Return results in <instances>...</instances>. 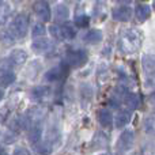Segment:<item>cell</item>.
<instances>
[{
    "mask_svg": "<svg viewBox=\"0 0 155 155\" xmlns=\"http://www.w3.org/2000/svg\"><path fill=\"white\" fill-rule=\"evenodd\" d=\"M142 45V35L135 29L123 30L118 40V49L124 54H132Z\"/></svg>",
    "mask_w": 155,
    "mask_h": 155,
    "instance_id": "obj_1",
    "label": "cell"
},
{
    "mask_svg": "<svg viewBox=\"0 0 155 155\" xmlns=\"http://www.w3.org/2000/svg\"><path fill=\"white\" fill-rule=\"evenodd\" d=\"M29 29V16L26 14H18L15 18L11 21L8 33L14 38H23Z\"/></svg>",
    "mask_w": 155,
    "mask_h": 155,
    "instance_id": "obj_2",
    "label": "cell"
},
{
    "mask_svg": "<svg viewBox=\"0 0 155 155\" xmlns=\"http://www.w3.org/2000/svg\"><path fill=\"white\" fill-rule=\"evenodd\" d=\"M88 56L87 52L82 51V49H75V51L67 52V54L64 56L61 61V65H64L65 68H75V67H82L87 63Z\"/></svg>",
    "mask_w": 155,
    "mask_h": 155,
    "instance_id": "obj_3",
    "label": "cell"
},
{
    "mask_svg": "<svg viewBox=\"0 0 155 155\" xmlns=\"http://www.w3.org/2000/svg\"><path fill=\"white\" fill-rule=\"evenodd\" d=\"M134 142H135V132L131 131V129H125L118 137L117 147L120 151H127L134 146Z\"/></svg>",
    "mask_w": 155,
    "mask_h": 155,
    "instance_id": "obj_4",
    "label": "cell"
},
{
    "mask_svg": "<svg viewBox=\"0 0 155 155\" xmlns=\"http://www.w3.org/2000/svg\"><path fill=\"white\" fill-rule=\"evenodd\" d=\"M112 16L117 22H127L131 18V8L127 7V4H124V3H120L118 5L113 7Z\"/></svg>",
    "mask_w": 155,
    "mask_h": 155,
    "instance_id": "obj_5",
    "label": "cell"
},
{
    "mask_svg": "<svg viewBox=\"0 0 155 155\" xmlns=\"http://www.w3.org/2000/svg\"><path fill=\"white\" fill-rule=\"evenodd\" d=\"M34 11H35L37 16L41 19V21H44V22L51 21L52 10H51L49 3H46V2H37L34 4Z\"/></svg>",
    "mask_w": 155,
    "mask_h": 155,
    "instance_id": "obj_6",
    "label": "cell"
},
{
    "mask_svg": "<svg viewBox=\"0 0 155 155\" xmlns=\"http://www.w3.org/2000/svg\"><path fill=\"white\" fill-rule=\"evenodd\" d=\"M27 60V53L23 49H14L7 57V61L10 65H22Z\"/></svg>",
    "mask_w": 155,
    "mask_h": 155,
    "instance_id": "obj_7",
    "label": "cell"
},
{
    "mask_svg": "<svg viewBox=\"0 0 155 155\" xmlns=\"http://www.w3.org/2000/svg\"><path fill=\"white\" fill-rule=\"evenodd\" d=\"M52 48H53L52 42L49 40H46V38H37V40H34V42L31 44V49L38 54L48 53Z\"/></svg>",
    "mask_w": 155,
    "mask_h": 155,
    "instance_id": "obj_8",
    "label": "cell"
},
{
    "mask_svg": "<svg viewBox=\"0 0 155 155\" xmlns=\"http://www.w3.org/2000/svg\"><path fill=\"white\" fill-rule=\"evenodd\" d=\"M67 71L68 70L64 67V65L60 64L59 67H53L52 70H49L48 72L45 74L44 79H45L46 82H57V80H60L65 74H67Z\"/></svg>",
    "mask_w": 155,
    "mask_h": 155,
    "instance_id": "obj_9",
    "label": "cell"
},
{
    "mask_svg": "<svg viewBox=\"0 0 155 155\" xmlns=\"http://www.w3.org/2000/svg\"><path fill=\"white\" fill-rule=\"evenodd\" d=\"M27 117V120L30 121V124L31 123H41V121L45 118L46 116V112L45 109H42V107H31V109L27 110V113L25 114Z\"/></svg>",
    "mask_w": 155,
    "mask_h": 155,
    "instance_id": "obj_10",
    "label": "cell"
},
{
    "mask_svg": "<svg viewBox=\"0 0 155 155\" xmlns=\"http://www.w3.org/2000/svg\"><path fill=\"white\" fill-rule=\"evenodd\" d=\"M97 118H98V123L101 124L104 128H112L113 116H112V113H110V110L99 109L98 112H97Z\"/></svg>",
    "mask_w": 155,
    "mask_h": 155,
    "instance_id": "obj_11",
    "label": "cell"
},
{
    "mask_svg": "<svg viewBox=\"0 0 155 155\" xmlns=\"http://www.w3.org/2000/svg\"><path fill=\"white\" fill-rule=\"evenodd\" d=\"M151 15V7L146 3H140L135 7V16L139 22H146Z\"/></svg>",
    "mask_w": 155,
    "mask_h": 155,
    "instance_id": "obj_12",
    "label": "cell"
},
{
    "mask_svg": "<svg viewBox=\"0 0 155 155\" xmlns=\"http://www.w3.org/2000/svg\"><path fill=\"white\" fill-rule=\"evenodd\" d=\"M131 113L128 112V110H120V112L116 114L114 117V124L116 127H117L118 129H123L125 128L127 125L129 124V121H131Z\"/></svg>",
    "mask_w": 155,
    "mask_h": 155,
    "instance_id": "obj_13",
    "label": "cell"
},
{
    "mask_svg": "<svg viewBox=\"0 0 155 155\" xmlns=\"http://www.w3.org/2000/svg\"><path fill=\"white\" fill-rule=\"evenodd\" d=\"M154 56L150 53L144 54L142 57V67H143V71L146 74V78H153V74H154Z\"/></svg>",
    "mask_w": 155,
    "mask_h": 155,
    "instance_id": "obj_14",
    "label": "cell"
},
{
    "mask_svg": "<svg viewBox=\"0 0 155 155\" xmlns=\"http://www.w3.org/2000/svg\"><path fill=\"white\" fill-rule=\"evenodd\" d=\"M102 38H104V34H102L101 30L99 29H91L84 34L83 40H84V42H87V44H93V45H95V44L101 42Z\"/></svg>",
    "mask_w": 155,
    "mask_h": 155,
    "instance_id": "obj_15",
    "label": "cell"
},
{
    "mask_svg": "<svg viewBox=\"0 0 155 155\" xmlns=\"http://www.w3.org/2000/svg\"><path fill=\"white\" fill-rule=\"evenodd\" d=\"M53 16L56 21L59 22H64L67 21L68 18H70V10H68V7L65 4H57L56 7H54L53 10Z\"/></svg>",
    "mask_w": 155,
    "mask_h": 155,
    "instance_id": "obj_16",
    "label": "cell"
},
{
    "mask_svg": "<svg viewBox=\"0 0 155 155\" xmlns=\"http://www.w3.org/2000/svg\"><path fill=\"white\" fill-rule=\"evenodd\" d=\"M49 94H51V88L48 86H37V87H34L31 90L30 97L34 101H40V99H44L45 97H48Z\"/></svg>",
    "mask_w": 155,
    "mask_h": 155,
    "instance_id": "obj_17",
    "label": "cell"
},
{
    "mask_svg": "<svg viewBox=\"0 0 155 155\" xmlns=\"http://www.w3.org/2000/svg\"><path fill=\"white\" fill-rule=\"evenodd\" d=\"M125 105L131 109L136 110L142 106V98H140L139 94H134V93H129L128 95L125 97Z\"/></svg>",
    "mask_w": 155,
    "mask_h": 155,
    "instance_id": "obj_18",
    "label": "cell"
},
{
    "mask_svg": "<svg viewBox=\"0 0 155 155\" xmlns=\"http://www.w3.org/2000/svg\"><path fill=\"white\" fill-rule=\"evenodd\" d=\"M41 137H42V128L40 125H34L29 128V140L33 144L41 142Z\"/></svg>",
    "mask_w": 155,
    "mask_h": 155,
    "instance_id": "obj_19",
    "label": "cell"
},
{
    "mask_svg": "<svg viewBox=\"0 0 155 155\" xmlns=\"http://www.w3.org/2000/svg\"><path fill=\"white\" fill-rule=\"evenodd\" d=\"M15 74L11 72V71H3L2 74H0V86H3V87H8V86H11L14 82H15Z\"/></svg>",
    "mask_w": 155,
    "mask_h": 155,
    "instance_id": "obj_20",
    "label": "cell"
},
{
    "mask_svg": "<svg viewBox=\"0 0 155 155\" xmlns=\"http://www.w3.org/2000/svg\"><path fill=\"white\" fill-rule=\"evenodd\" d=\"M11 15V7L8 3L0 2V25H4L10 19Z\"/></svg>",
    "mask_w": 155,
    "mask_h": 155,
    "instance_id": "obj_21",
    "label": "cell"
},
{
    "mask_svg": "<svg viewBox=\"0 0 155 155\" xmlns=\"http://www.w3.org/2000/svg\"><path fill=\"white\" fill-rule=\"evenodd\" d=\"M34 148L41 155H51L53 151V146H51L48 142H38L34 144Z\"/></svg>",
    "mask_w": 155,
    "mask_h": 155,
    "instance_id": "obj_22",
    "label": "cell"
},
{
    "mask_svg": "<svg viewBox=\"0 0 155 155\" xmlns=\"http://www.w3.org/2000/svg\"><path fill=\"white\" fill-rule=\"evenodd\" d=\"M49 33H51V35L54 38L56 41H59V42H61V41H64V35H63V29H61V25H51L49 26Z\"/></svg>",
    "mask_w": 155,
    "mask_h": 155,
    "instance_id": "obj_23",
    "label": "cell"
},
{
    "mask_svg": "<svg viewBox=\"0 0 155 155\" xmlns=\"http://www.w3.org/2000/svg\"><path fill=\"white\" fill-rule=\"evenodd\" d=\"M46 142L49 143V144H53V143H59L60 142V134H59V128H57V125H51V128L48 129V140Z\"/></svg>",
    "mask_w": 155,
    "mask_h": 155,
    "instance_id": "obj_24",
    "label": "cell"
},
{
    "mask_svg": "<svg viewBox=\"0 0 155 155\" xmlns=\"http://www.w3.org/2000/svg\"><path fill=\"white\" fill-rule=\"evenodd\" d=\"M90 16L88 15H86L84 12H80V15H75V25L78 27H80V29H83V27H87L88 26V23H90Z\"/></svg>",
    "mask_w": 155,
    "mask_h": 155,
    "instance_id": "obj_25",
    "label": "cell"
},
{
    "mask_svg": "<svg viewBox=\"0 0 155 155\" xmlns=\"http://www.w3.org/2000/svg\"><path fill=\"white\" fill-rule=\"evenodd\" d=\"M95 16L99 19V21L104 22V19L106 18V3H102V2H98L95 3Z\"/></svg>",
    "mask_w": 155,
    "mask_h": 155,
    "instance_id": "obj_26",
    "label": "cell"
},
{
    "mask_svg": "<svg viewBox=\"0 0 155 155\" xmlns=\"http://www.w3.org/2000/svg\"><path fill=\"white\" fill-rule=\"evenodd\" d=\"M61 29H63V35H64V41L67 40H72L74 37L76 35V30L74 26H71V25H61Z\"/></svg>",
    "mask_w": 155,
    "mask_h": 155,
    "instance_id": "obj_27",
    "label": "cell"
},
{
    "mask_svg": "<svg viewBox=\"0 0 155 155\" xmlns=\"http://www.w3.org/2000/svg\"><path fill=\"white\" fill-rule=\"evenodd\" d=\"M45 33H46V27L44 23H37L33 26L31 35L34 38H42V35H45Z\"/></svg>",
    "mask_w": 155,
    "mask_h": 155,
    "instance_id": "obj_28",
    "label": "cell"
},
{
    "mask_svg": "<svg viewBox=\"0 0 155 155\" xmlns=\"http://www.w3.org/2000/svg\"><path fill=\"white\" fill-rule=\"evenodd\" d=\"M2 140L5 143V144H12V143L16 140V135L14 134L12 131L7 129V131H4L2 134Z\"/></svg>",
    "mask_w": 155,
    "mask_h": 155,
    "instance_id": "obj_29",
    "label": "cell"
},
{
    "mask_svg": "<svg viewBox=\"0 0 155 155\" xmlns=\"http://www.w3.org/2000/svg\"><path fill=\"white\" fill-rule=\"evenodd\" d=\"M14 40H15V38H14L8 31H0V42L2 44H5V45H12Z\"/></svg>",
    "mask_w": 155,
    "mask_h": 155,
    "instance_id": "obj_30",
    "label": "cell"
},
{
    "mask_svg": "<svg viewBox=\"0 0 155 155\" xmlns=\"http://www.w3.org/2000/svg\"><path fill=\"white\" fill-rule=\"evenodd\" d=\"M144 131L147 132V134H151V132L154 131V118L153 117L146 118V121H144Z\"/></svg>",
    "mask_w": 155,
    "mask_h": 155,
    "instance_id": "obj_31",
    "label": "cell"
},
{
    "mask_svg": "<svg viewBox=\"0 0 155 155\" xmlns=\"http://www.w3.org/2000/svg\"><path fill=\"white\" fill-rule=\"evenodd\" d=\"M120 98H118L117 95H114V97H112V98H110V101H109V105L110 106H113V107H118L120 106Z\"/></svg>",
    "mask_w": 155,
    "mask_h": 155,
    "instance_id": "obj_32",
    "label": "cell"
},
{
    "mask_svg": "<svg viewBox=\"0 0 155 155\" xmlns=\"http://www.w3.org/2000/svg\"><path fill=\"white\" fill-rule=\"evenodd\" d=\"M14 155H31V154H30L26 148H16V150L14 151Z\"/></svg>",
    "mask_w": 155,
    "mask_h": 155,
    "instance_id": "obj_33",
    "label": "cell"
},
{
    "mask_svg": "<svg viewBox=\"0 0 155 155\" xmlns=\"http://www.w3.org/2000/svg\"><path fill=\"white\" fill-rule=\"evenodd\" d=\"M3 155H5V154H3Z\"/></svg>",
    "mask_w": 155,
    "mask_h": 155,
    "instance_id": "obj_34",
    "label": "cell"
}]
</instances>
